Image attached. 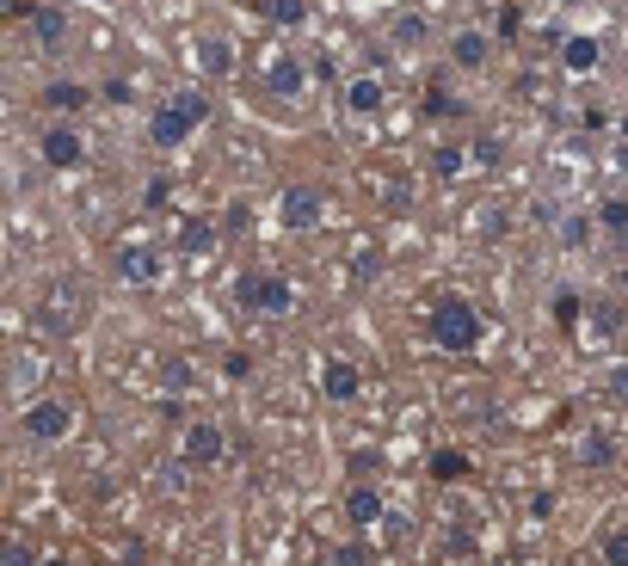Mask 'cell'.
Instances as JSON below:
<instances>
[{"label":"cell","mask_w":628,"mask_h":566,"mask_svg":"<svg viewBox=\"0 0 628 566\" xmlns=\"http://www.w3.org/2000/svg\"><path fill=\"white\" fill-rule=\"evenodd\" d=\"M209 124V93L204 87H179V93L154 99L149 112V149H185L191 136Z\"/></svg>","instance_id":"cell-1"},{"label":"cell","mask_w":628,"mask_h":566,"mask_svg":"<svg viewBox=\"0 0 628 566\" xmlns=\"http://www.w3.org/2000/svg\"><path fill=\"white\" fill-rule=\"evenodd\" d=\"M234 303L259 314V321H290L296 314V283L284 271H241L234 278Z\"/></svg>","instance_id":"cell-2"},{"label":"cell","mask_w":628,"mask_h":566,"mask_svg":"<svg viewBox=\"0 0 628 566\" xmlns=\"http://www.w3.org/2000/svg\"><path fill=\"white\" fill-rule=\"evenodd\" d=\"M80 425V413L68 407L62 395H31L20 407V437L25 443H38V450H56V443H68Z\"/></svg>","instance_id":"cell-3"},{"label":"cell","mask_w":628,"mask_h":566,"mask_svg":"<svg viewBox=\"0 0 628 566\" xmlns=\"http://www.w3.org/2000/svg\"><path fill=\"white\" fill-rule=\"evenodd\" d=\"M480 333H487V326H480V308L469 303V296H457V290H444L438 296V308H432V345H444V351H475L480 345Z\"/></svg>","instance_id":"cell-4"},{"label":"cell","mask_w":628,"mask_h":566,"mask_svg":"<svg viewBox=\"0 0 628 566\" xmlns=\"http://www.w3.org/2000/svg\"><path fill=\"white\" fill-rule=\"evenodd\" d=\"M321 222H326V197L315 185H284L278 191V228H290V234H315Z\"/></svg>","instance_id":"cell-5"},{"label":"cell","mask_w":628,"mask_h":566,"mask_svg":"<svg viewBox=\"0 0 628 566\" xmlns=\"http://www.w3.org/2000/svg\"><path fill=\"white\" fill-rule=\"evenodd\" d=\"M444 62L462 68V75H480V68L494 62V31H480V25H457V31L444 38Z\"/></svg>","instance_id":"cell-6"},{"label":"cell","mask_w":628,"mask_h":566,"mask_svg":"<svg viewBox=\"0 0 628 566\" xmlns=\"http://www.w3.org/2000/svg\"><path fill=\"white\" fill-rule=\"evenodd\" d=\"M38 154H43V167L50 172H80L87 167V136H80L75 124H50L43 142H38Z\"/></svg>","instance_id":"cell-7"},{"label":"cell","mask_w":628,"mask_h":566,"mask_svg":"<svg viewBox=\"0 0 628 566\" xmlns=\"http://www.w3.org/2000/svg\"><path fill=\"white\" fill-rule=\"evenodd\" d=\"M117 278L136 283V290H149V283L167 278V253L154 241H130V246H117Z\"/></svg>","instance_id":"cell-8"},{"label":"cell","mask_w":628,"mask_h":566,"mask_svg":"<svg viewBox=\"0 0 628 566\" xmlns=\"http://www.w3.org/2000/svg\"><path fill=\"white\" fill-rule=\"evenodd\" d=\"M222 443H229V437H222V425H216V419H191L185 432H179V455H185L191 468H216V462H222Z\"/></svg>","instance_id":"cell-9"},{"label":"cell","mask_w":628,"mask_h":566,"mask_svg":"<svg viewBox=\"0 0 628 566\" xmlns=\"http://www.w3.org/2000/svg\"><path fill=\"white\" fill-rule=\"evenodd\" d=\"M339 105H345V117H382V112H388V80H382V75L339 80Z\"/></svg>","instance_id":"cell-10"},{"label":"cell","mask_w":628,"mask_h":566,"mask_svg":"<svg viewBox=\"0 0 628 566\" xmlns=\"http://www.w3.org/2000/svg\"><path fill=\"white\" fill-rule=\"evenodd\" d=\"M266 93L271 99H303L308 93V62L296 56V50H278V56L266 62Z\"/></svg>","instance_id":"cell-11"},{"label":"cell","mask_w":628,"mask_h":566,"mask_svg":"<svg viewBox=\"0 0 628 566\" xmlns=\"http://www.w3.org/2000/svg\"><path fill=\"white\" fill-rule=\"evenodd\" d=\"M561 68H567L573 80L598 75V68H604V38H598V31H567V38H561Z\"/></svg>","instance_id":"cell-12"},{"label":"cell","mask_w":628,"mask_h":566,"mask_svg":"<svg viewBox=\"0 0 628 566\" xmlns=\"http://www.w3.org/2000/svg\"><path fill=\"white\" fill-rule=\"evenodd\" d=\"M321 395L333 400V407H345V400L363 395V370L345 358H321Z\"/></svg>","instance_id":"cell-13"},{"label":"cell","mask_w":628,"mask_h":566,"mask_svg":"<svg viewBox=\"0 0 628 566\" xmlns=\"http://www.w3.org/2000/svg\"><path fill=\"white\" fill-rule=\"evenodd\" d=\"M345 524H351V529L388 524V505H382V492H376V487H351V492H345Z\"/></svg>","instance_id":"cell-14"},{"label":"cell","mask_w":628,"mask_h":566,"mask_svg":"<svg viewBox=\"0 0 628 566\" xmlns=\"http://www.w3.org/2000/svg\"><path fill=\"white\" fill-rule=\"evenodd\" d=\"M93 87H80V80H50L43 87V112H62V117H75V112H87L93 105Z\"/></svg>","instance_id":"cell-15"},{"label":"cell","mask_w":628,"mask_h":566,"mask_svg":"<svg viewBox=\"0 0 628 566\" xmlns=\"http://www.w3.org/2000/svg\"><path fill=\"white\" fill-rule=\"evenodd\" d=\"M253 13L278 31H303L308 25V0H253Z\"/></svg>","instance_id":"cell-16"},{"label":"cell","mask_w":628,"mask_h":566,"mask_svg":"<svg viewBox=\"0 0 628 566\" xmlns=\"http://www.w3.org/2000/svg\"><path fill=\"white\" fill-rule=\"evenodd\" d=\"M197 68H204L209 80H229V75H234V50H229V38H197Z\"/></svg>","instance_id":"cell-17"},{"label":"cell","mask_w":628,"mask_h":566,"mask_svg":"<svg viewBox=\"0 0 628 566\" xmlns=\"http://www.w3.org/2000/svg\"><path fill=\"white\" fill-rule=\"evenodd\" d=\"M388 31H395L400 50H425V43H432V20H425V13H413V7H407V13H395V25H388Z\"/></svg>","instance_id":"cell-18"},{"label":"cell","mask_w":628,"mask_h":566,"mask_svg":"<svg viewBox=\"0 0 628 566\" xmlns=\"http://www.w3.org/2000/svg\"><path fill=\"white\" fill-rule=\"evenodd\" d=\"M31 31H38L43 50H62V43H68V13H62V7H38V13H31Z\"/></svg>","instance_id":"cell-19"},{"label":"cell","mask_w":628,"mask_h":566,"mask_svg":"<svg viewBox=\"0 0 628 566\" xmlns=\"http://www.w3.org/2000/svg\"><path fill=\"white\" fill-rule=\"evenodd\" d=\"M579 462H586V468H610V462H616L610 432H586V437H579Z\"/></svg>","instance_id":"cell-20"},{"label":"cell","mask_w":628,"mask_h":566,"mask_svg":"<svg viewBox=\"0 0 628 566\" xmlns=\"http://www.w3.org/2000/svg\"><path fill=\"white\" fill-rule=\"evenodd\" d=\"M425 117H462V99L444 87V80H432L425 87Z\"/></svg>","instance_id":"cell-21"},{"label":"cell","mask_w":628,"mask_h":566,"mask_svg":"<svg viewBox=\"0 0 628 566\" xmlns=\"http://www.w3.org/2000/svg\"><path fill=\"white\" fill-rule=\"evenodd\" d=\"M462 167H469V154H462V142H444V149H432V172H438V179H457Z\"/></svg>","instance_id":"cell-22"},{"label":"cell","mask_w":628,"mask_h":566,"mask_svg":"<svg viewBox=\"0 0 628 566\" xmlns=\"http://www.w3.org/2000/svg\"><path fill=\"white\" fill-rule=\"evenodd\" d=\"M598 561H604V566H628V524H616L604 542H598Z\"/></svg>","instance_id":"cell-23"},{"label":"cell","mask_w":628,"mask_h":566,"mask_svg":"<svg viewBox=\"0 0 628 566\" xmlns=\"http://www.w3.org/2000/svg\"><path fill=\"white\" fill-rule=\"evenodd\" d=\"M179 246H185L191 259H197V253H216V228H209V222H185V234H179Z\"/></svg>","instance_id":"cell-24"},{"label":"cell","mask_w":628,"mask_h":566,"mask_svg":"<svg viewBox=\"0 0 628 566\" xmlns=\"http://www.w3.org/2000/svg\"><path fill=\"white\" fill-rule=\"evenodd\" d=\"M598 388H604L610 400H623V407H628V358H623V363H610V370H604V382H598Z\"/></svg>","instance_id":"cell-25"},{"label":"cell","mask_w":628,"mask_h":566,"mask_svg":"<svg viewBox=\"0 0 628 566\" xmlns=\"http://www.w3.org/2000/svg\"><path fill=\"white\" fill-rule=\"evenodd\" d=\"M598 222H604L610 234H628V204H623V197H610V204H598Z\"/></svg>","instance_id":"cell-26"},{"label":"cell","mask_w":628,"mask_h":566,"mask_svg":"<svg viewBox=\"0 0 628 566\" xmlns=\"http://www.w3.org/2000/svg\"><path fill=\"white\" fill-rule=\"evenodd\" d=\"M554 321H561V326L579 321V290H561V296H554Z\"/></svg>","instance_id":"cell-27"},{"label":"cell","mask_w":628,"mask_h":566,"mask_svg":"<svg viewBox=\"0 0 628 566\" xmlns=\"http://www.w3.org/2000/svg\"><path fill=\"white\" fill-rule=\"evenodd\" d=\"M591 326H598V333H616V326H623V308H616V303H598V308H591Z\"/></svg>","instance_id":"cell-28"},{"label":"cell","mask_w":628,"mask_h":566,"mask_svg":"<svg viewBox=\"0 0 628 566\" xmlns=\"http://www.w3.org/2000/svg\"><path fill=\"white\" fill-rule=\"evenodd\" d=\"M462 468H469V462H462V455H432V474H438V480H457Z\"/></svg>","instance_id":"cell-29"},{"label":"cell","mask_w":628,"mask_h":566,"mask_svg":"<svg viewBox=\"0 0 628 566\" xmlns=\"http://www.w3.org/2000/svg\"><path fill=\"white\" fill-rule=\"evenodd\" d=\"M43 554H31V542H7V566H38Z\"/></svg>","instance_id":"cell-30"},{"label":"cell","mask_w":628,"mask_h":566,"mask_svg":"<svg viewBox=\"0 0 628 566\" xmlns=\"http://www.w3.org/2000/svg\"><path fill=\"white\" fill-rule=\"evenodd\" d=\"M222 376H229V382L253 376V358H241V351H229V358H222Z\"/></svg>","instance_id":"cell-31"},{"label":"cell","mask_w":628,"mask_h":566,"mask_svg":"<svg viewBox=\"0 0 628 566\" xmlns=\"http://www.w3.org/2000/svg\"><path fill=\"white\" fill-rule=\"evenodd\" d=\"M99 99H112V105H124V99H130V80H105V87H99Z\"/></svg>","instance_id":"cell-32"},{"label":"cell","mask_w":628,"mask_h":566,"mask_svg":"<svg viewBox=\"0 0 628 566\" xmlns=\"http://www.w3.org/2000/svg\"><path fill=\"white\" fill-rule=\"evenodd\" d=\"M469 149H475L480 167H494V160H499V142H469Z\"/></svg>","instance_id":"cell-33"},{"label":"cell","mask_w":628,"mask_h":566,"mask_svg":"<svg viewBox=\"0 0 628 566\" xmlns=\"http://www.w3.org/2000/svg\"><path fill=\"white\" fill-rule=\"evenodd\" d=\"M7 13H13V20H31V13H38V0H7Z\"/></svg>","instance_id":"cell-34"},{"label":"cell","mask_w":628,"mask_h":566,"mask_svg":"<svg viewBox=\"0 0 628 566\" xmlns=\"http://www.w3.org/2000/svg\"><path fill=\"white\" fill-rule=\"evenodd\" d=\"M38 566H75V561H68V554H43Z\"/></svg>","instance_id":"cell-35"}]
</instances>
